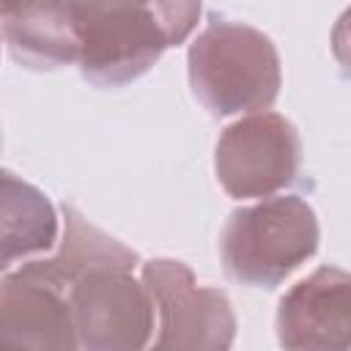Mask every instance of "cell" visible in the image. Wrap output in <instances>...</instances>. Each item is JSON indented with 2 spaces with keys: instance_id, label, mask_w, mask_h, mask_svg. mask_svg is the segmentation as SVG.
<instances>
[{
  "instance_id": "obj_2",
  "label": "cell",
  "mask_w": 351,
  "mask_h": 351,
  "mask_svg": "<svg viewBox=\"0 0 351 351\" xmlns=\"http://www.w3.org/2000/svg\"><path fill=\"white\" fill-rule=\"evenodd\" d=\"M189 85L211 115L263 112L280 93V58L255 27L214 16L189 47Z\"/></svg>"
},
{
  "instance_id": "obj_3",
  "label": "cell",
  "mask_w": 351,
  "mask_h": 351,
  "mask_svg": "<svg viewBox=\"0 0 351 351\" xmlns=\"http://www.w3.org/2000/svg\"><path fill=\"white\" fill-rule=\"evenodd\" d=\"M315 211L299 195H269L236 208L219 239L225 274L250 288H274L318 250Z\"/></svg>"
},
{
  "instance_id": "obj_12",
  "label": "cell",
  "mask_w": 351,
  "mask_h": 351,
  "mask_svg": "<svg viewBox=\"0 0 351 351\" xmlns=\"http://www.w3.org/2000/svg\"><path fill=\"white\" fill-rule=\"evenodd\" d=\"M332 52H335V60L351 74V8L343 11V16L332 30Z\"/></svg>"
},
{
  "instance_id": "obj_13",
  "label": "cell",
  "mask_w": 351,
  "mask_h": 351,
  "mask_svg": "<svg viewBox=\"0 0 351 351\" xmlns=\"http://www.w3.org/2000/svg\"><path fill=\"white\" fill-rule=\"evenodd\" d=\"M19 3H27V0H3V11H5V8H14V5H19Z\"/></svg>"
},
{
  "instance_id": "obj_9",
  "label": "cell",
  "mask_w": 351,
  "mask_h": 351,
  "mask_svg": "<svg viewBox=\"0 0 351 351\" xmlns=\"http://www.w3.org/2000/svg\"><path fill=\"white\" fill-rule=\"evenodd\" d=\"M8 55L27 69L80 63V30L71 0H27L3 11Z\"/></svg>"
},
{
  "instance_id": "obj_8",
  "label": "cell",
  "mask_w": 351,
  "mask_h": 351,
  "mask_svg": "<svg viewBox=\"0 0 351 351\" xmlns=\"http://www.w3.org/2000/svg\"><path fill=\"white\" fill-rule=\"evenodd\" d=\"M277 337L285 348L351 346V274L321 266L296 282L277 310Z\"/></svg>"
},
{
  "instance_id": "obj_6",
  "label": "cell",
  "mask_w": 351,
  "mask_h": 351,
  "mask_svg": "<svg viewBox=\"0 0 351 351\" xmlns=\"http://www.w3.org/2000/svg\"><path fill=\"white\" fill-rule=\"evenodd\" d=\"M156 307L159 348H228L236 318L230 302L217 288H200L181 261H151L143 266Z\"/></svg>"
},
{
  "instance_id": "obj_10",
  "label": "cell",
  "mask_w": 351,
  "mask_h": 351,
  "mask_svg": "<svg viewBox=\"0 0 351 351\" xmlns=\"http://www.w3.org/2000/svg\"><path fill=\"white\" fill-rule=\"evenodd\" d=\"M55 239L58 219L47 195L3 173V269H11L16 258L52 250Z\"/></svg>"
},
{
  "instance_id": "obj_5",
  "label": "cell",
  "mask_w": 351,
  "mask_h": 351,
  "mask_svg": "<svg viewBox=\"0 0 351 351\" xmlns=\"http://www.w3.org/2000/svg\"><path fill=\"white\" fill-rule=\"evenodd\" d=\"M302 140L277 112H250L228 126L217 143V178L239 200L269 197L296 181Z\"/></svg>"
},
{
  "instance_id": "obj_7",
  "label": "cell",
  "mask_w": 351,
  "mask_h": 351,
  "mask_svg": "<svg viewBox=\"0 0 351 351\" xmlns=\"http://www.w3.org/2000/svg\"><path fill=\"white\" fill-rule=\"evenodd\" d=\"M0 340L8 348H77L69 291L30 263L5 271Z\"/></svg>"
},
{
  "instance_id": "obj_1",
  "label": "cell",
  "mask_w": 351,
  "mask_h": 351,
  "mask_svg": "<svg viewBox=\"0 0 351 351\" xmlns=\"http://www.w3.org/2000/svg\"><path fill=\"white\" fill-rule=\"evenodd\" d=\"M80 30V71L99 88L145 74L165 49L189 38L200 0H71Z\"/></svg>"
},
{
  "instance_id": "obj_11",
  "label": "cell",
  "mask_w": 351,
  "mask_h": 351,
  "mask_svg": "<svg viewBox=\"0 0 351 351\" xmlns=\"http://www.w3.org/2000/svg\"><path fill=\"white\" fill-rule=\"evenodd\" d=\"M101 263H118V266L134 269L137 255L132 250H126L123 244H118L115 239L96 230L93 225H88L74 208H66V233H63V244H60L58 255L30 261L33 269L47 274L66 291L82 271L101 266Z\"/></svg>"
},
{
  "instance_id": "obj_4",
  "label": "cell",
  "mask_w": 351,
  "mask_h": 351,
  "mask_svg": "<svg viewBox=\"0 0 351 351\" xmlns=\"http://www.w3.org/2000/svg\"><path fill=\"white\" fill-rule=\"evenodd\" d=\"M129 266L101 263L69 285L80 348H143L156 321L154 296Z\"/></svg>"
}]
</instances>
